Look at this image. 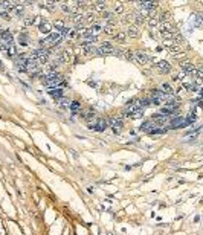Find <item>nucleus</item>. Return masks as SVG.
I'll return each mask as SVG.
<instances>
[{"label":"nucleus","mask_w":203,"mask_h":235,"mask_svg":"<svg viewBox=\"0 0 203 235\" xmlns=\"http://www.w3.org/2000/svg\"><path fill=\"white\" fill-rule=\"evenodd\" d=\"M167 107H173V109H179L180 107V98H177V96H168L167 99V104H165Z\"/></svg>","instance_id":"13"},{"label":"nucleus","mask_w":203,"mask_h":235,"mask_svg":"<svg viewBox=\"0 0 203 235\" xmlns=\"http://www.w3.org/2000/svg\"><path fill=\"white\" fill-rule=\"evenodd\" d=\"M63 41V35L61 34H58V32H51L49 35H46L44 38H41L38 40V46H40V49H52V47H55L58 46L60 43Z\"/></svg>","instance_id":"2"},{"label":"nucleus","mask_w":203,"mask_h":235,"mask_svg":"<svg viewBox=\"0 0 203 235\" xmlns=\"http://www.w3.org/2000/svg\"><path fill=\"white\" fill-rule=\"evenodd\" d=\"M109 127V119H104V117H93L92 121L87 122V128L93 131H105V128Z\"/></svg>","instance_id":"4"},{"label":"nucleus","mask_w":203,"mask_h":235,"mask_svg":"<svg viewBox=\"0 0 203 235\" xmlns=\"http://www.w3.org/2000/svg\"><path fill=\"white\" fill-rule=\"evenodd\" d=\"M167 133V128H153L151 131H150V135H165Z\"/></svg>","instance_id":"34"},{"label":"nucleus","mask_w":203,"mask_h":235,"mask_svg":"<svg viewBox=\"0 0 203 235\" xmlns=\"http://www.w3.org/2000/svg\"><path fill=\"white\" fill-rule=\"evenodd\" d=\"M109 127L113 128V131H115V133L121 131V128L124 127V122H122V116H119V117H110V119H109Z\"/></svg>","instance_id":"7"},{"label":"nucleus","mask_w":203,"mask_h":235,"mask_svg":"<svg viewBox=\"0 0 203 235\" xmlns=\"http://www.w3.org/2000/svg\"><path fill=\"white\" fill-rule=\"evenodd\" d=\"M160 92L165 93L167 96H173V95H174V89L171 87V85H170L168 83H163V84H162V87H160Z\"/></svg>","instance_id":"21"},{"label":"nucleus","mask_w":203,"mask_h":235,"mask_svg":"<svg viewBox=\"0 0 203 235\" xmlns=\"http://www.w3.org/2000/svg\"><path fill=\"white\" fill-rule=\"evenodd\" d=\"M49 95L52 96L53 99H60V98H63L64 96V90L63 89H58V87H55V89H49Z\"/></svg>","instance_id":"16"},{"label":"nucleus","mask_w":203,"mask_h":235,"mask_svg":"<svg viewBox=\"0 0 203 235\" xmlns=\"http://www.w3.org/2000/svg\"><path fill=\"white\" fill-rule=\"evenodd\" d=\"M95 53H98V55H118V57L122 55V52L119 49H115L110 41H104L99 47H96Z\"/></svg>","instance_id":"3"},{"label":"nucleus","mask_w":203,"mask_h":235,"mask_svg":"<svg viewBox=\"0 0 203 235\" xmlns=\"http://www.w3.org/2000/svg\"><path fill=\"white\" fill-rule=\"evenodd\" d=\"M113 11H115V12H122V11H124V5H122L121 2L119 3H115V6H113Z\"/></svg>","instance_id":"35"},{"label":"nucleus","mask_w":203,"mask_h":235,"mask_svg":"<svg viewBox=\"0 0 203 235\" xmlns=\"http://www.w3.org/2000/svg\"><path fill=\"white\" fill-rule=\"evenodd\" d=\"M167 119H168L167 116H163V115H160V113H156V115L151 116V121H153V124L156 125V127H160V125L167 124Z\"/></svg>","instance_id":"11"},{"label":"nucleus","mask_w":203,"mask_h":235,"mask_svg":"<svg viewBox=\"0 0 203 235\" xmlns=\"http://www.w3.org/2000/svg\"><path fill=\"white\" fill-rule=\"evenodd\" d=\"M28 40H29V37L26 32H21V34L18 35V44L21 46H28Z\"/></svg>","instance_id":"27"},{"label":"nucleus","mask_w":203,"mask_h":235,"mask_svg":"<svg viewBox=\"0 0 203 235\" xmlns=\"http://www.w3.org/2000/svg\"><path fill=\"white\" fill-rule=\"evenodd\" d=\"M81 49L85 52V55H90V53H95V51H96V47L92 44V43H83L81 44Z\"/></svg>","instance_id":"20"},{"label":"nucleus","mask_w":203,"mask_h":235,"mask_svg":"<svg viewBox=\"0 0 203 235\" xmlns=\"http://www.w3.org/2000/svg\"><path fill=\"white\" fill-rule=\"evenodd\" d=\"M23 21L26 26H32L35 23V15H26V17H23Z\"/></svg>","instance_id":"32"},{"label":"nucleus","mask_w":203,"mask_h":235,"mask_svg":"<svg viewBox=\"0 0 203 235\" xmlns=\"http://www.w3.org/2000/svg\"><path fill=\"white\" fill-rule=\"evenodd\" d=\"M124 21H125V23H133V14H125L124 15Z\"/></svg>","instance_id":"38"},{"label":"nucleus","mask_w":203,"mask_h":235,"mask_svg":"<svg viewBox=\"0 0 203 235\" xmlns=\"http://www.w3.org/2000/svg\"><path fill=\"white\" fill-rule=\"evenodd\" d=\"M125 53H127V55H125V58H127V60H128V61H133V63H135V52H131V51H127Z\"/></svg>","instance_id":"36"},{"label":"nucleus","mask_w":203,"mask_h":235,"mask_svg":"<svg viewBox=\"0 0 203 235\" xmlns=\"http://www.w3.org/2000/svg\"><path fill=\"white\" fill-rule=\"evenodd\" d=\"M0 43L5 46H11L14 44V35L9 29H2L0 31Z\"/></svg>","instance_id":"5"},{"label":"nucleus","mask_w":203,"mask_h":235,"mask_svg":"<svg viewBox=\"0 0 203 235\" xmlns=\"http://www.w3.org/2000/svg\"><path fill=\"white\" fill-rule=\"evenodd\" d=\"M153 128H156V125L153 124V121L150 119V121H145V122H142V125L139 127V130L141 131H147V133H150L153 130Z\"/></svg>","instance_id":"18"},{"label":"nucleus","mask_w":203,"mask_h":235,"mask_svg":"<svg viewBox=\"0 0 203 235\" xmlns=\"http://www.w3.org/2000/svg\"><path fill=\"white\" fill-rule=\"evenodd\" d=\"M69 109H70L75 115V113H78V110H81V104H79L78 101H72V102L69 104Z\"/></svg>","instance_id":"30"},{"label":"nucleus","mask_w":203,"mask_h":235,"mask_svg":"<svg viewBox=\"0 0 203 235\" xmlns=\"http://www.w3.org/2000/svg\"><path fill=\"white\" fill-rule=\"evenodd\" d=\"M103 31H104V21L103 20H101V21H95V23L90 25V28H89L90 35H95V37H98V34H101Z\"/></svg>","instance_id":"8"},{"label":"nucleus","mask_w":203,"mask_h":235,"mask_svg":"<svg viewBox=\"0 0 203 235\" xmlns=\"http://www.w3.org/2000/svg\"><path fill=\"white\" fill-rule=\"evenodd\" d=\"M60 8L63 12H66V14H72V6H70V3H67V2H61L60 3Z\"/></svg>","instance_id":"28"},{"label":"nucleus","mask_w":203,"mask_h":235,"mask_svg":"<svg viewBox=\"0 0 203 235\" xmlns=\"http://www.w3.org/2000/svg\"><path fill=\"white\" fill-rule=\"evenodd\" d=\"M0 70H5V69H3V64H2V61H0Z\"/></svg>","instance_id":"41"},{"label":"nucleus","mask_w":203,"mask_h":235,"mask_svg":"<svg viewBox=\"0 0 203 235\" xmlns=\"http://www.w3.org/2000/svg\"><path fill=\"white\" fill-rule=\"evenodd\" d=\"M113 38H115V41H118V43H124V41L127 40V34H125L124 31H119V32H116V34H115Z\"/></svg>","instance_id":"25"},{"label":"nucleus","mask_w":203,"mask_h":235,"mask_svg":"<svg viewBox=\"0 0 203 235\" xmlns=\"http://www.w3.org/2000/svg\"><path fill=\"white\" fill-rule=\"evenodd\" d=\"M156 67H157V70H159V72H162V73H168V72L171 70V66H170V63H168V61H165V60L159 61Z\"/></svg>","instance_id":"15"},{"label":"nucleus","mask_w":203,"mask_h":235,"mask_svg":"<svg viewBox=\"0 0 203 235\" xmlns=\"http://www.w3.org/2000/svg\"><path fill=\"white\" fill-rule=\"evenodd\" d=\"M135 63L145 66V64L153 63V57H150L148 53H145V52H135Z\"/></svg>","instance_id":"6"},{"label":"nucleus","mask_w":203,"mask_h":235,"mask_svg":"<svg viewBox=\"0 0 203 235\" xmlns=\"http://www.w3.org/2000/svg\"><path fill=\"white\" fill-rule=\"evenodd\" d=\"M127 37H137L139 35V28L135 25H130V28H128V31L125 32Z\"/></svg>","instance_id":"24"},{"label":"nucleus","mask_w":203,"mask_h":235,"mask_svg":"<svg viewBox=\"0 0 203 235\" xmlns=\"http://www.w3.org/2000/svg\"><path fill=\"white\" fill-rule=\"evenodd\" d=\"M147 21H148V26H150V28H156V26H159L157 15H148V17H147Z\"/></svg>","instance_id":"23"},{"label":"nucleus","mask_w":203,"mask_h":235,"mask_svg":"<svg viewBox=\"0 0 203 235\" xmlns=\"http://www.w3.org/2000/svg\"><path fill=\"white\" fill-rule=\"evenodd\" d=\"M38 31L41 32V34H46V35H49L51 34V31H52V23L51 21H41V23L38 25Z\"/></svg>","instance_id":"12"},{"label":"nucleus","mask_w":203,"mask_h":235,"mask_svg":"<svg viewBox=\"0 0 203 235\" xmlns=\"http://www.w3.org/2000/svg\"><path fill=\"white\" fill-rule=\"evenodd\" d=\"M96 21V18H95V14L93 12H87V14H83V23L85 25V23H95Z\"/></svg>","instance_id":"22"},{"label":"nucleus","mask_w":203,"mask_h":235,"mask_svg":"<svg viewBox=\"0 0 203 235\" xmlns=\"http://www.w3.org/2000/svg\"><path fill=\"white\" fill-rule=\"evenodd\" d=\"M58 55L61 57V60H63V63H69L72 60V53L69 52V51H63V52H60Z\"/></svg>","instance_id":"26"},{"label":"nucleus","mask_w":203,"mask_h":235,"mask_svg":"<svg viewBox=\"0 0 203 235\" xmlns=\"http://www.w3.org/2000/svg\"><path fill=\"white\" fill-rule=\"evenodd\" d=\"M180 69L183 70L185 75H189V77H192V75H194V70H195V66L191 61H182L180 63Z\"/></svg>","instance_id":"10"},{"label":"nucleus","mask_w":203,"mask_h":235,"mask_svg":"<svg viewBox=\"0 0 203 235\" xmlns=\"http://www.w3.org/2000/svg\"><path fill=\"white\" fill-rule=\"evenodd\" d=\"M90 5H92V8L96 11V12H104V11H107V3L103 2V0H99V2H93Z\"/></svg>","instance_id":"14"},{"label":"nucleus","mask_w":203,"mask_h":235,"mask_svg":"<svg viewBox=\"0 0 203 235\" xmlns=\"http://www.w3.org/2000/svg\"><path fill=\"white\" fill-rule=\"evenodd\" d=\"M57 102L60 104V105H63V107H69V104H70V102H69V101H67L66 98H64V96H63V98H60V99H58Z\"/></svg>","instance_id":"37"},{"label":"nucleus","mask_w":203,"mask_h":235,"mask_svg":"<svg viewBox=\"0 0 203 235\" xmlns=\"http://www.w3.org/2000/svg\"><path fill=\"white\" fill-rule=\"evenodd\" d=\"M23 11H25V5L18 3L17 6H15V9H14V12H15V15H17L18 18H23Z\"/></svg>","instance_id":"31"},{"label":"nucleus","mask_w":203,"mask_h":235,"mask_svg":"<svg viewBox=\"0 0 203 235\" xmlns=\"http://www.w3.org/2000/svg\"><path fill=\"white\" fill-rule=\"evenodd\" d=\"M41 83L46 85L47 89H64L67 85V81L64 79V77L61 73H58V72H53V73H49V75H46V77H43L41 79Z\"/></svg>","instance_id":"1"},{"label":"nucleus","mask_w":203,"mask_h":235,"mask_svg":"<svg viewBox=\"0 0 203 235\" xmlns=\"http://www.w3.org/2000/svg\"><path fill=\"white\" fill-rule=\"evenodd\" d=\"M136 5H137L139 9L144 11V12H145V11H154L159 6L157 2H136Z\"/></svg>","instance_id":"9"},{"label":"nucleus","mask_w":203,"mask_h":235,"mask_svg":"<svg viewBox=\"0 0 203 235\" xmlns=\"http://www.w3.org/2000/svg\"><path fill=\"white\" fill-rule=\"evenodd\" d=\"M17 5H18V2H0V6L6 11V12H9V11H14Z\"/></svg>","instance_id":"19"},{"label":"nucleus","mask_w":203,"mask_h":235,"mask_svg":"<svg viewBox=\"0 0 203 235\" xmlns=\"http://www.w3.org/2000/svg\"><path fill=\"white\" fill-rule=\"evenodd\" d=\"M75 37H77V31H75V29H70V32L67 34V37H66V38L72 40V38H75Z\"/></svg>","instance_id":"39"},{"label":"nucleus","mask_w":203,"mask_h":235,"mask_svg":"<svg viewBox=\"0 0 203 235\" xmlns=\"http://www.w3.org/2000/svg\"><path fill=\"white\" fill-rule=\"evenodd\" d=\"M2 18L3 20H11V14L6 12V11H3V12H2Z\"/></svg>","instance_id":"40"},{"label":"nucleus","mask_w":203,"mask_h":235,"mask_svg":"<svg viewBox=\"0 0 203 235\" xmlns=\"http://www.w3.org/2000/svg\"><path fill=\"white\" fill-rule=\"evenodd\" d=\"M3 53H5V57H8V58H15L17 57V47H15V44H11L6 47V51Z\"/></svg>","instance_id":"17"},{"label":"nucleus","mask_w":203,"mask_h":235,"mask_svg":"<svg viewBox=\"0 0 203 235\" xmlns=\"http://www.w3.org/2000/svg\"><path fill=\"white\" fill-rule=\"evenodd\" d=\"M142 116H144V110H142V109H139V110H136L133 115H130L131 119H141Z\"/></svg>","instance_id":"33"},{"label":"nucleus","mask_w":203,"mask_h":235,"mask_svg":"<svg viewBox=\"0 0 203 235\" xmlns=\"http://www.w3.org/2000/svg\"><path fill=\"white\" fill-rule=\"evenodd\" d=\"M53 28H55L57 32L60 34V32H61L64 28H66V25H64V21H63V20H55V21H53Z\"/></svg>","instance_id":"29"}]
</instances>
